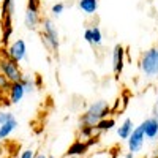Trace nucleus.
<instances>
[{"label": "nucleus", "mask_w": 158, "mask_h": 158, "mask_svg": "<svg viewBox=\"0 0 158 158\" xmlns=\"http://www.w3.org/2000/svg\"><path fill=\"white\" fill-rule=\"evenodd\" d=\"M109 112V106L106 101H97L87 109V112L82 115V125H92L95 127L97 122H100L101 118L106 117Z\"/></svg>", "instance_id": "f257e3e1"}, {"label": "nucleus", "mask_w": 158, "mask_h": 158, "mask_svg": "<svg viewBox=\"0 0 158 158\" xmlns=\"http://www.w3.org/2000/svg\"><path fill=\"white\" fill-rule=\"evenodd\" d=\"M141 70L149 77L158 76V48H152L141 59Z\"/></svg>", "instance_id": "f03ea898"}, {"label": "nucleus", "mask_w": 158, "mask_h": 158, "mask_svg": "<svg viewBox=\"0 0 158 158\" xmlns=\"http://www.w3.org/2000/svg\"><path fill=\"white\" fill-rule=\"evenodd\" d=\"M0 68H2V71H3L2 74H5L11 82H19L22 79L21 71H19V68H18V65H16L15 60H10V59L2 60V62H0Z\"/></svg>", "instance_id": "7ed1b4c3"}, {"label": "nucleus", "mask_w": 158, "mask_h": 158, "mask_svg": "<svg viewBox=\"0 0 158 158\" xmlns=\"http://www.w3.org/2000/svg\"><path fill=\"white\" fill-rule=\"evenodd\" d=\"M144 131H142V127H138L136 130L131 131V135L128 136V149L131 153L135 152H139L142 149V144H144Z\"/></svg>", "instance_id": "20e7f679"}, {"label": "nucleus", "mask_w": 158, "mask_h": 158, "mask_svg": "<svg viewBox=\"0 0 158 158\" xmlns=\"http://www.w3.org/2000/svg\"><path fill=\"white\" fill-rule=\"evenodd\" d=\"M10 57L11 60H15L16 63L25 59V54H27V48H25V41L24 40H16L15 43L10 46Z\"/></svg>", "instance_id": "39448f33"}, {"label": "nucleus", "mask_w": 158, "mask_h": 158, "mask_svg": "<svg viewBox=\"0 0 158 158\" xmlns=\"http://www.w3.org/2000/svg\"><path fill=\"white\" fill-rule=\"evenodd\" d=\"M142 131H144V136H147L149 139H155L158 136V118L156 117H150L146 118L142 123Z\"/></svg>", "instance_id": "423d86ee"}, {"label": "nucleus", "mask_w": 158, "mask_h": 158, "mask_svg": "<svg viewBox=\"0 0 158 158\" xmlns=\"http://www.w3.org/2000/svg\"><path fill=\"white\" fill-rule=\"evenodd\" d=\"M44 38L49 41L51 48H57L59 41H57V29L54 27V24H52L51 19H44Z\"/></svg>", "instance_id": "0eeeda50"}, {"label": "nucleus", "mask_w": 158, "mask_h": 158, "mask_svg": "<svg viewBox=\"0 0 158 158\" xmlns=\"http://www.w3.org/2000/svg\"><path fill=\"white\" fill-rule=\"evenodd\" d=\"M25 95V89L22 85V82H11V87H10V100L11 103H19Z\"/></svg>", "instance_id": "6e6552de"}, {"label": "nucleus", "mask_w": 158, "mask_h": 158, "mask_svg": "<svg viewBox=\"0 0 158 158\" xmlns=\"http://www.w3.org/2000/svg\"><path fill=\"white\" fill-rule=\"evenodd\" d=\"M122 63H123V48L120 44H117L114 48V54H112V68H114V73H120L122 71Z\"/></svg>", "instance_id": "1a4fd4ad"}, {"label": "nucleus", "mask_w": 158, "mask_h": 158, "mask_svg": "<svg viewBox=\"0 0 158 158\" xmlns=\"http://www.w3.org/2000/svg\"><path fill=\"white\" fill-rule=\"evenodd\" d=\"M16 128H18V120H16V117L11 118V120H8V122H5V123H2V125H0V141L6 139Z\"/></svg>", "instance_id": "9d476101"}, {"label": "nucleus", "mask_w": 158, "mask_h": 158, "mask_svg": "<svg viewBox=\"0 0 158 158\" xmlns=\"http://www.w3.org/2000/svg\"><path fill=\"white\" fill-rule=\"evenodd\" d=\"M24 22H25V27L33 30L36 25H38V13H36V10L27 8V11H25V19H24Z\"/></svg>", "instance_id": "9b49d317"}, {"label": "nucleus", "mask_w": 158, "mask_h": 158, "mask_svg": "<svg viewBox=\"0 0 158 158\" xmlns=\"http://www.w3.org/2000/svg\"><path fill=\"white\" fill-rule=\"evenodd\" d=\"M131 131H133V122H131V118H125V122L118 127L117 133L122 139H128V136L131 135Z\"/></svg>", "instance_id": "f8f14e48"}, {"label": "nucleus", "mask_w": 158, "mask_h": 158, "mask_svg": "<svg viewBox=\"0 0 158 158\" xmlns=\"http://www.w3.org/2000/svg\"><path fill=\"white\" fill-rule=\"evenodd\" d=\"M79 6H81V10L84 13H87V15H94L98 8V0H81Z\"/></svg>", "instance_id": "ddd939ff"}, {"label": "nucleus", "mask_w": 158, "mask_h": 158, "mask_svg": "<svg viewBox=\"0 0 158 158\" xmlns=\"http://www.w3.org/2000/svg\"><path fill=\"white\" fill-rule=\"evenodd\" d=\"M87 149H89L87 144H84V142H81V141H77V142H74L73 146L68 149V155H82V153L87 152Z\"/></svg>", "instance_id": "4468645a"}, {"label": "nucleus", "mask_w": 158, "mask_h": 158, "mask_svg": "<svg viewBox=\"0 0 158 158\" xmlns=\"http://www.w3.org/2000/svg\"><path fill=\"white\" fill-rule=\"evenodd\" d=\"M114 125H115V122L112 120V118H101L100 122H97V123H95V130L106 131V130H111Z\"/></svg>", "instance_id": "2eb2a0df"}, {"label": "nucleus", "mask_w": 158, "mask_h": 158, "mask_svg": "<svg viewBox=\"0 0 158 158\" xmlns=\"http://www.w3.org/2000/svg\"><path fill=\"white\" fill-rule=\"evenodd\" d=\"M90 33H92V44H101L103 41L101 30L98 27H94V29H90Z\"/></svg>", "instance_id": "dca6fc26"}, {"label": "nucleus", "mask_w": 158, "mask_h": 158, "mask_svg": "<svg viewBox=\"0 0 158 158\" xmlns=\"http://www.w3.org/2000/svg\"><path fill=\"white\" fill-rule=\"evenodd\" d=\"M10 87H11V81L5 74H0V90H10Z\"/></svg>", "instance_id": "f3484780"}, {"label": "nucleus", "mask_w": 158, "mask_h": 158, "mask_svg": "<svg viewBox=\"0 0 158 158\" xmlns=\"http://www.w3.org/2000/svg\"><path fill=\"white\" fill-rule=\"evenodd\" d=\"M21 82H22V85H24V89H25V94L33 90V84H32V79H30V77H22Z\"/></svg>", "instance_id": "a211bd4d"}, {"label": "nucleus", "mask_w": 158, "mask_h": 158, "mask_svg": "<svg viewBox=\"0 0 158 158\" xmlns=\"http://www.w3.org/2000/svg\"><path fill=\"white\" fill-rule=\"evenodd\" d=\"M94 130H95V127H92V125H82V127H81V135H82L84 138H89Z\"/></svg>", "instance_id": "6ab92c4d"}, {"label": "nucleus", "mask_w": 158, "mask_h": 158, "mask_svg": "<svg viewBox=\"0 0 158 158\" xmlns=\"http://www.w3.org/2000/svg\"><path fill=\"white\" fill-rule=\"evenodd\" d=\"M63 10H65V5L63 3H57V5L52 6V15H54V16H60L63 13Z\"/></svg>", "instance_id": "aec40b11"}, {"label": "nucleus", "mask_w": 158, "mask_h": 158, "mask_svg": "<svg viewBox=\"0 0 158 158\" xmlns=\"http://www.w3.org/2000/svg\"><path fill=\"white\" fill-rule=\"evenodd\" d=\"M11 118H15V115H13L11 112H0V125L11 120Z\"/></svg>", "instance_id": "412c9836"}, {"label": "nucleus", "mask_w": 158, "mask_h": 158, "mask_svg": "<svg viewBox=\"0 0 158 158\" xmlns=\"http://www.w3.org/2000/svg\"><path fill=\"white\" fill-rule=\"evenodd\" d=\"M19 158H35V156H33V152L32 150H24Z\"/></svg>", "instance_id": "4be33fe9"}, {"label": "nucleus", "mask_w": 158, "mask_h": 158, "mask_svg": "<svg viewBox=\"0 0 158 158\" xmlns=\"http://www.w3.org/2000/svg\"><path fill=\"white\" fill-rule=\"evenodd\" d=\"M84 40H85L87 43H90V44H92V33H90V29H87V30H85V33H84Z\"/></svg>", "instance_id": "5701e85b"}, {"label": "nucleus", "mask_w": 158, "mask_h": 158, "mask_svg": "<svg viewBox=\"0 0 158 158\" xmlns=\"http://www.w3.org/2000/svg\"><path fill=\"white\" fill-rule=\"evenodd\" d=\"M153 114L158 118V98H156V103H155V106H153Z\"/></svg>", "instance_id": "b1692460"}, {"label": "nucleus", "mask_w": 158, "mask_h": 158, "mask_svg": "<svg viewBox=\"0 0 158 158\" xmlns=\"http://www.w3.org/2000/svg\"><path fill=\"white\" fill-rule=\"evenodd\" d=\"M35 158H48V156H46V155H43V153H40V155H36Z\"/></svg>", "instance_id": "393cba45"}, {"label": "nucleus", "mask_w": 158, "mask_h": 158, "mask_svg": "<svg viewBox=\"0 0 158 158\" xmlns=\"http://www.w3.org/2000/svg\"><path fill=\"white\" fill-rule=\"evenodd\" d=\"M125 158H135V156H133V153H131V152H130V153H128V155H127Z\"/></svg>", "instance_id": "a878e982"}, {"label": "nucleus", "mask_w": 158, "mask_h": 158, "mask_svg": "<svg viewBox=\"0 0 158 158\" xmlns=\"http://www.w3.org/2000/svg\"><path fill=\"white\" fill-rule=\"evenodd\" d=\"M48 158H56V156H48Z\"/></svg>", "instance_id": "bb28decb"}, {"label": "nucleus", "mask_w": 158, "mask_h": 158, "mask_svg": "<svg viewBox=\"0 0 158 158\" xmlns=\"http://www.w3.org/2000/svg\"><path fill=\"white\" fill-rule=\"evenodd\" d=\"M153 158H158V156H153Z\"/></svg>", "instance_id": "cd10ccee"}]
</instances>
